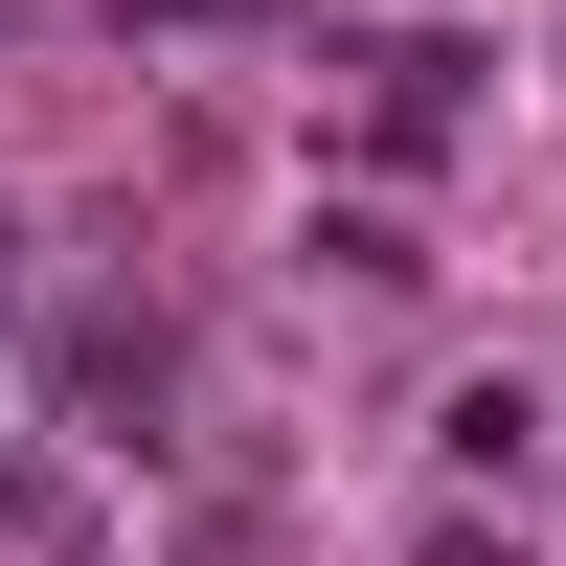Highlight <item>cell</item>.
<instances>
[{
    "label": "cell",
    "instance_id": "cell-2",
    "mask_svg": "<svg viewBox=\"0 0 566 566\" xmlns=\"http://www.w3.org/2000/svg\"><path fill=\"white\" fill-rule=\"evenodd\" d=\"M340 114H363V159H453V136H476V45H453V23L340 45Z\"/></svg>",
    "mask_w": 566,
    "mask_h": 566
},
{
    "label": "cell",
    "instance_id": "cell-6",
    "mask_svg": "<svg viewBox=\"0 0 566 566\" xmlns=\"http://www.w3.org/2000/svg\"><path fill=\"white\" fill-rule=\"evenodd\" d=\"M114 45H205V23H272V0H91Z\"/></svg>",
    "mask_w": 566,
    "mask_h": 566
},
{
    "label": "cell",
    "instance_id": "cell-3",
    "mask_svg": "<svg viewBox=\"0 0 566 566\" xmlns=\"http://www.w3.org/2000/svg\"><path fill=\"white\" fill-rule=\"evenodd\" d=\"M91 453H0V566H91Z\"/></svg>",
    "mask_w": 566,
    "mask_h": 566
},
{
    "label": "cell",
    "instance_id": "cell-4",
    "mask_svg": "<svg viewBox=\"0 0 566 566\" xmlns=\"http://www.w3.org/2000/svg\"><path fill=\"white\" fill-rule=\"evenodd\" d=\"M431 453H453V476H522V453H544V386H453Z\"/></svg>",
    "mask_w": 566,
    "mask_h": 566
},
{
    "label": "cell",
    "instance_id": "cell-8",
    "mask_svg": "<svg viewBox=\"0 0 566 566\" xmlns=\"http://www.w3.org/2000/svg\"><path fill=\"white\" fill-rule=\"evenodd\" d=\"M431 566H499V544H476V522H453V544H431Z\"/></svg>",
    "mask_w": 566,
    "mask_h": 566
},
{
    "label": "cell",
    "instance_id": "cell-5",
    "mask_svg": "<svg viewBox=\"0 0 566 566\" xmlns=\"http://www.w3.org/2000/svg\"><path fill=\"white\" fill-rule=\"evenodd\" d=\"M317 272H340V295H408L431 250H408V205H317Z\"/></svg>",
    "mask_w": 566,
    "mask_h": 566
},
{
    "label": "cell",
    "instance_id": "cell-1",
    "mask_svg": "<svg viewBox=\"0 0 566 566\" xmlns=\"http://www.w3.org/2000/svg\"><path fill=\"white\" fill-rule=\"evenodd\" d=\"M159 408H181V317L159 295L45 317V453H159Z\"/></svg>",
    "mask_w": 566,
    "mask_h": 566
},
{
    "label": "cell",
    "instance_id": "cell-7",
    "mask_svg": "<svg viewBox=\"0 0 566 566\" xmlns=\"http://www.w3.org/2000/svg\"><path fill=\"white\" fill-rule=\"evenodd\" d=\"M181 566H250V499H205V522H181Z\"/></svg>",
    "mask_w": 566,
    "mask_h": 566
}]
</instances>
